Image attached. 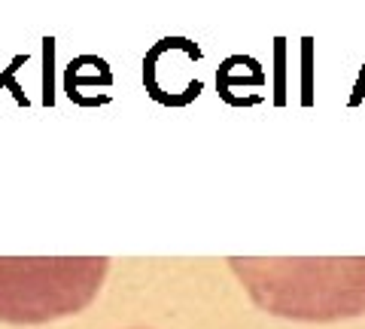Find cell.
<instances>
[{
	"mask_svg": "<svg viewBox=\"0 0 365 329\" xmlns=\"http://www.w3.org/2000/svg\"><path fill=\"white\" fill-rule=\"evenodd\" d=\"M225 263L265 314L302 323L365 314V256H228Z\"/></svg>",
	"mask_w": 365,
	"mask_h": 329,
	"instance_id": "6da1fadb",
	"label": "cell"
},
{
	"mask_svg": "<svg viewBox=\"0 0 365 329\" xmlns=\"http://www.w3.org/2000/svg\"><path fill=\"white\" fill-rule=\"evenodd\" d=\"M110 256H0V323L34 326L88 308Z\"/></svg>",
	"mask_w": 365,
	"mask_h": 329,
	"instance_id": "7a4b0ae2",
	"label": "cell"
}]
</instances>
